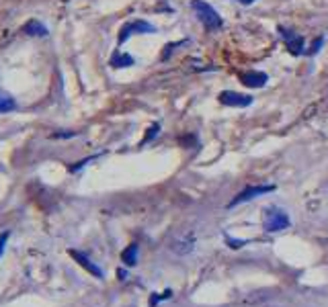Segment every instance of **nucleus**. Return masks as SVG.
Masks as SVG:
<instances>
[{"instance_id": "f257e3e1", "label": "nucleus", "mask_w": 328, "mask_h": 307, "mask_svg": "<svg viewBox=\"0 0 328 307\" xmlns=\"http://www.w3.org/2000/svg\"><path fill=\"white\" fill-rule=\"evenodd\" d=\"M191 8L195 10L197 18L201 20L207 31H215V29L224 27V18L220 16V12H217L209 2H205V0H191Z\"/></svg>"}, {"instance_id": "f03ea898", "label": "nucleus", "mask_w": 328, "mask_h": 307, "mask_svg": "<svg viewBox=\"0 0 328 307\" xmlns=\"http://www.w3.org/2000/svg\"><path fill=\"white\" fill-rule=\"evenodd\" d=\"M289 226H291L289 215L283 211V209L271 207V209L265 211V232L277 234V232H281V230H287Z\"/></svg>"}, {"instance_id": "7ed1b4c3", "label": "nucleus", "mask_w": 328, "mask_h": 307, "mask_svg": "<svg viewBox=\"0 0 328 307\" xmlns=\"http://www.w3.org/2000/svg\"><path fill=\"white\" fill-rule=\"evenodd\" d=\"M158 29L152 25V23H148V20H142V18H138V20H131V23H125L123 27H121V31H119V46H123V43L131 37V35H152V33H156Z\"/></svg>"}, {"instance_id": "20e7f679", "label": "nucleus", "mask_w": 328, "mask_h": 307, "mask_svg": "<svg viewBox=\"0 0 328 307\" xmlns=\"http://www.w3.org/2000/svg\"><path fill=\"white\" fill-rule=\"evenodd\" d=\"M217 100H220L222 104H226V106H234V108H246V106H250L254 102V98L250 94H242V92H236V90L220 92Z\"/></svg>"}, {"instance_id": "39448f33", "label": "nucleus", "mask_w": 328, "mask_h": 307, "mask_svg": "<svg viewBox=\"0 0 328 307\" xmlns=\"http://www.w3.org/2000/svg\"><path fill=\"white\" fill-rule=\"evenodd\" d=\"M273 190H275V186H273V184H267V186H248L246 190L240 192V194L236 196V199H232V201L228 203V209L238 207V205H242V203H248V201L256 199V196H262V194L273 192Z\"/></svg>"}, {"instance_id": "423d86ee", "label": "nucleus", "mask_w": 328, "mask_h": 307, "mask_svg": "<svg viewBox=\"0 0 328 307\" xmlns=\"http://www.w3.org/2000/svg\"><path fill=\"white\" fill-rule=\"evenodd\" d=\"M279 35L283 37V41H285L287 50H289L293 56L303 54V37L295 35L293 31H289V29H285V27H279Z\"/></svg>"}, {"instance_id": "0eeeda50", "label": "nucleus", "mask_w": 328, "mask_h": 307, "mask_svg": "<svg viewBox=\"0 0 328 307\" xmlns=\"http://www.w3.org/2000/svg\"><path fill=\"white\" fill-rule=\"evenodd\" d=\"M240 82L248 88H262L267 82H269V76L265 72H258V70H250L246 74H240Z\"/></svg>"}, {"instance_id": "6e6552de", "label": "nucleus", "mask_w": 328, "mask_h": 307, "mask_svg": "<svg viewBox=\"0 0 328 307\" xmlns=\"http://www.w3.org/2000/svg\"><path fill=\"white\" fill-rule=\"evenodd\" d=\"M21 33H25V35H29V37H48V27L41 23V20H37V18H29L27 23L21 27Z\"/></svg>"}, {"instance_id": "1a4fd4ad", "label": "nucleus", "mask_w": 328, "mask_h": 307, "mask_svg": "<svg viewBox=\"0 0 328 307\" xmlns=\"http://www.w3.org/2000/svg\"><path fill=\"white\" fill-rule=\"evenodd\" d=\"M111 68L115 70H123V68H131V66H136V58L129 56V54H123V52H115L111 56Z\"/></svg>"}, {"instance_id": "9d476101", "label": "nucleus", "mask_w": 328, "mask_h": 307, "mask_svg": "<svg viewBox=\"0 0 328 307\" xmlns=\"http://www.w3.org/2000/svg\"><path fill=\"white\" fill-rule=\"evenodd\" d=\"M70 254H72V256H74V258L78 260V264H80V266H84V268H86V270H89L91 274H95V276H99V278H103V270H101L99 266H95V264H93V262H91L89 258H86L84 254H78V252H70Z\"/></svg>"}, {"instance_id": "9b49d317", "label": "nucleus", "mask_w": 328, "mask_h": 307, "mask_svg": "<svg viewBox=\"0 0 328 307\" xmlns=\"http://www.w3.org/2000/svg\"><path fill=\"white\" fill-rule=\"evenodd\" d=\"M13 111H17V100L7 90L0 88V115H3V113H13Z\"/></svg>"}, {"instance_id": "f8f14e48", "label": "nucleus", "mask_w": 328, "mask_h": 307, "mask_svg": "<svg viewBox=\"0 0 328 307\" xmlns=\"http://www.w3.org/2000/svg\"><path fill=\"white\" fill-rule=\"evenodd\" d=\"M121 260L125 262L127 266H134L136 262H138V246H136V244H131V246L121 254Z\"/></svg>"}, {"instance_id": "ddd939ff", "label": "nucleus", "mask_w": 328, "mask_h": 307, "mask_svg": "<svg viewBox=\"0 0 328 307\" xmlns=\"http://www.w3.org/2000/svg\"><path fill=\"white\" fill-rule=\"evenodd\" d=\"M158 131H160V125H158V123H154V125H152V127L148 129V134H146V138H144V144H146V142H150V140H154V138L158 136Z\"/></svg>"}, {"instance_id": "4468645a", "label": "nucleus", "mask_w": 328, "mask_h": 307, "mask_svg": "<svg viewBox=\"0 0 328 307\" xmlns=\"http://www.w3.org/2000/svg\"><path fill=\"white\" fill-rule=\"evenodd\" d=\"M322 43H324V37H318V41L314 43V46L308 50V52H305V56H314L316 52H320V48H322Z\"/></svg>"}, {"instance_id": "2eb2a0df", "label": "nucleus", "mask_w": 328, "mask_h": 307, "mask_svg": "<svg viewBox=\"0 0 328 307\" xmlns=\"http://www.w3.org/2000/svg\"><path fill=\"white\" fill-rule=\"evenodd\" d=\"M7 240H9V234H3V238H0V256H3V252H5V244H7Z\"/></svg>"}, {"instance_id": "dca6fc26", "label": "nucleus", "mask_w": 328, "mask_h": 307, "mask_svg": "<svg viewBox=\"0 0 328 307\" xmlns=\"http://www.w3.org/2000/svg\"><path fill=\"white\" fill-rule=\"evenodd\" d=\"M228 244H230V248H240V244H244V242H240V240H230V238H228Z\"/></svg>"}, {"instance_id": "f3484780", "label": "nucleus", "mask_w": 328, "mask_h": 307, "mask_svg": "<svg viewBox=\"0 0 328 307\" xmlns=\"http://www.w3.org/2000/svg\"><path fill=\"white\" fill-rule=\"evenodd\" d=\"M236 2H240V4H244V6H250L254 0H236Z\"/></svg>"}]
</instances>
